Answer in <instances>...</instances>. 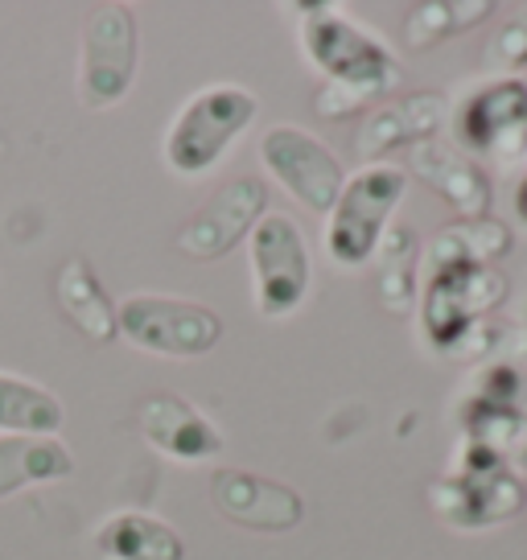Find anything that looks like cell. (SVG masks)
Masks as SVG:
<instances>
[{"instance_id": "cb8c5ba5", "label": "cell", "mask_w": 527, "mask_h": 560, "mask_svg": "<svg viewBox=\"0 0 527 560\" xmlns=\"http://www.w3.org/2000/svg\"><path fill=\"white\" fill-rule=\"evenodd\" d=\"M524 396H527L524 368L499 359V363H487V368H478L475 375H470V387H466L461 404H478V408H515V412H524Z\"/></svg>"}, {"instance_id": "7a4b0ae2", "label": "cell", "mask_w": 527, "mask_h": 560, "mask_svg": "<svg viewBox=\"0 0 527 560\" xmlns=\"http://www.w3.org/2000/svg\"><path fill=\"white\" fill-rule=\"evenodd\" d=\"M429 508L445 527L487 532L527 508V487L494 450L461 441L454 470L429 487Z\"/></svg>"}, {"instance_id": "7402d4cb", "label": "cell", "mask_w": 527, "mask_h": 560, "mask_svg": "<svg viewBox=\"0 0 527 560\" xmlns=\"http://www.w3.org/2000/svg\"><path fill=\"white\" fill-rule=\"evenodd\" d=\"M417 264H421V240L412 228H391L379 244V277L375 293L387 314L405 317L417 301Z\"/></svg>"}, {"instance_id": "44dd1931", "label": "cell", "mask_w": 527, "mask_h": 560, "mask_svg": "<svg viewBox=\"0 0 527 560\" xmlns=\"http://www.w3.org/2000/svg\"><path fill=\"white\" fill-rule=\"evenodd\" d=\"M62 420L67 412L46 387L17 375H0V429H9L13 438H54Z\"/></svg>"}, {"instance_id": "8992f818", "label": "cell", "mask_w": 527, "mask_h": 560, "mask_svg": "<svg viewBox=\"0 0 527 560\" xmlns=\"http://www.w3.org/2000/svg\"><path fill=\"white\" fill-rule=\"evenodd\" d=\"M116 322L141 350L174 354V359L207 354L223 338V317L214 314L211 305L181 298H153V293H141V298H128L124 305H116Z\"/></svg>"}, {"instance_id": "5bb4252c", "label": "cell", "mask_w": 527, "mask_h": 560, "mask_svg": "<svg viewBox=\"0 0 527 560\" xmlns=\"http://www.w3.org/2000/svg\"><path fill=\"white\" fill-rule=\"evenodd\" d=\"M445 116H449V100L441 91H412L396 104L375 107L367 120L359 124L354 153L375 165L391 149H412L421 140H433L441 132Z\"/></svg>"}, {"instance_id": "d6986e66", "label": "cell", "mask_w": 527, "mask_h": 560, "mask_svg": "<svg viewBox=\"0 0 527 560\" xmlns=\"http://www.w3.org/2000/svg\"><path fill=\"white\" fill-rule=\"evenodd\" d=\"M511 247H515V235L503 219H457L449 228H441L429 244V268L437 264H482V268H494V260H503Z\"/></svg>"}, {"instance_id": "ac0fdd59", "label": "cell", "mask_w": 527, "mask_h": 560, "mask_svg": "<svg viewBox=\"0 0 527 560\" xmlns=\"http://www.w3.org/2000/svg\"><path fill=\"white\" fill-rule=\"evenodd\" d=\"M74 474V457L54 438H0V499L21 487H46Z\"/></svg>"}, {"instance_id": "ba28073f", "label": "cell", "mask_w": 527, "mask_h": 560, "mask_svg": "<svg viewBox=\"0 0 527 560\" xmlns=\"http://www.w3.org/2000/svg\"><path fill=\"white\" fill-rule=\"evenodd\" d=\"M137 74V21L120 4H99L83 30L79 95L91 112L120 104Z\"/></svg>"}, {"instance_id": "3957f363", "label": "cell", "mask_w": 527, "mask_h": 560, "mask_svg": "<svg viewBox=\"0 0 527 560\" xmlns=\"http://www.w3.org/2000/svg\"><path fill=\"white\" fill-rule=\"evenodd\" d=\"M507 301V277L482 264H437L429 268L421 293L424 342L454 359L457 347Z\"/></svg>"}, {"instance_id": "9a60e30c", "label": "cell", "mask_w": 527, "mask_h": 560, "mask_svg": "<svg viewBox=\"0 0 527 560\" xmlns=\"http://www.w3.org/2000/svg\"><path fill=\"white\" fill-rule=\"evenodd\" d=\"M137 429L157 454L174 462H207L223 450V438L211 420L181 396H149L137 408Z\"/></svg>"}, {"instance_id": "e0dca14e", "label": "cell", "mask_w": 527, "mask_h": 560, "mask_svg": "<svg viewBox=\"0 0 527 560\" xmlns=\"http://www.w3.org/2000/svg\"><path fill=\"white\" fill-rule=\"evenodd\" d=\"M95 544L112 560H186L181 536L144 511H116L95 532Z\"/></svg>"}, {"instance_id": "7c38bea8", "label": "cell", "mask_w": 527, "mask_h": 560, "mask_svg": "<svg viewBox=\"0 0 527 560\" xmlns=\"http://www.w3.org/2000/svg\"><path fill=\"white\" fill-rule=\"evenodd\" d=\"M211 503L223 520L251 527V532H289L305 515L297 490L277 482V478H260V474L247 470H214Z\"/></svg>"}, {"instance_id": "30bf717a", "label": "cell", "mask_w": 527, "mask_h": 560, "mask_svg": "<svg viewBox=\"0 0 527 560\" xmlns=\"http://www.w3.org/2000/svg\"><path fill=\"white\" fill-rule=\"evenodd\" d=\"M457 140L482 158H527V79H491L457 112Z\"/></svg>"}, {"instance_id": "9c48e42d", "label": "cell", "mask_w": 527, "mask_h": 560, "mask_svg": "<svg viewBox=\"0 0 527 560\" xmlns=\"http://www.w3.org/2000/svg\"><path fill=\"white\" fill-rule=\"evenodd\" d=\"M260 158L301 207H309L314 214H330L335 210L338 194L347 186L342 161L317 137H309L305 128H293V124L268 128V137L260 140Z\"/></svg>"}, {"instance_id": "5b68a950", "label": "cell", "mask_w": 527, "mask_h": 560, "mask_svg": "<svg viewBox=\"0 0 527 560\" xmlns=\"http://www.w3.org/2000/svg\"><path fill=\"white\" fill-rule=\"evenodd\" d=\"M260 100L244 88H207L198 91L190 104L177 112L174 128L165 137V161L169 170L181 177H198L214 170L231 140H239L247 132V124L256 120Z\"/></svg>"}, {"instance_id": "484cf974", "label": "cell", "mask_w": 527, "mask_h": 560, "mask_svg": "<svg viewBox=\"0 0 527 560\" xmlns=\"http://www.w3.org/2000/svg\"><path fill=\"white\" fill-rule=\"evenodd\" d=\"M515 219H519V228H527V165L519 174V186H515Z\"/></svg>"}, {"instance_id": "277c9868", "label": "cell", "mask_w": 527, "mask_h": 560, "mask_svg": "<svg viewBox=\"0 0 527 560\" xmlns=\"http://www.w3.org/2000/svg\"><path fill=\"white\" fill-rule=\"evenodd\" d=\"M408 174L400 165H363L338 194L335 210H330V228H326V252L330 260L342 268H363V264L379 252L387 235V219L391 210L405 202Z\"/></svg>"}, {"instance_id": "52a82bcc", "label": "cell", "mask_w": 527, "mask_h": 560, "mask_svg": "<svg viewBox=\"0 0 527 560\" xmlns=\"http://www.w3.org/2000/svg\"><path fill=\"white\" fill-rule=\"evenodd\" d=\"M251 284L264 317H289L309 293V247L289 214H264L251 231Z\"/></svg>"}, {"instance_id": "ffe728a7", "label": "cell", "mask_w": 527, "mask_h": 560, "mask_svg": "<svg viewBox=\"0 0 527 560\" xmlns=\"http://www.w3.org/2000/svg\"><path fill=\"white\" fill-rule=\"evenodd\" d=\"M491 13H494L491 0H421V4L408 9L400 42H405V50H412V54L433 50L441 42H449V37L482 25Z\"/></svg>"}, {"instance_id": "4fadbf2b", "label": "cell", "mask_w": 527, "mask_h": 560, "mask_svg": "<svg viewBox=\"0 0 527 560\" xmlns=\"http://www.w3.org/2000/svg\"><path fill=\"white\" fill-rule=\"evenodd\" d=\"M417 182L445 198L457 210V219H487L491 214V177L470 153L441 140H421L408 149V170Z\"/></svg>"}, {"instance_id": "8fae6325", "label": "cell", "mask_w": 527, "mask_h": 560, "mask_svg": "<svg viewBox=\"0 0 527 560\" xmlns=\"http://www.w3.org/2000/svg\"><path fill=\"white\" fill-rule=\"evenodd\" d=\"M264 207H268V190H264L260 177H235L227 186H219L211 202L198 214H190V223L177 231V252L190 260L227 256L247 231H256Z\"/></svg>"}, {"instance_id": "603a6c76", "label": "cell", "mask_w": 527, "mask_h": 560, "mask_svg": "<svg viewBox=\"0 0 527 560\" xmlns=\"http://www.w3.org/2000/svg\"><path fill=\"white\" fill-rule=\"evenodd\" d=\"M457 420H461V441H478L503 457L511 470H527V412L457 404Z\"/></svg>"}, {"instance_id": "d4e9b609", "label": "cell", "mask_w": 527, "mask_h": 560, "mask_svg": "<svg viewBox=\"0 0 527 560\" xmlns=\"http://www.w3.org/2000/svg\"><path fill=\"white\" fill-rule=\"evenodd\" d=\"M527 67V4L515 9L511 21H503L487 42V70H494L499 79H519V70Z\"/></svg>"}, {"instance_id": "2e32d148", "label": "cell", "mask_w": 527, "mask_h": 560, "mask_svg": "<svg viewBox=\"0 0 527 560\" xmlns=\"http://www.w3.org/2000/svg\"><path fill=\"white\" fill-rule=\"evenodd\" d=\"M54 298H58V310L67 314L74 330L91 338V342H112L120 334V322H116V305L107 298L104 280L95 277L83 256H74L58 268L54 277Z\"/></svg>"}, {"instance_id": "6da1fadb", "label": "cell", "mask_w": 527, "mask_h": 560, "mask_svg": "<svg viewBox=\"0 0 527 560\" xmlns=\"http://www.w3.org/2000/svg\"><path fill=\"white\" fill-rule=\"evenodd\" d=\"M297 18L301 46L309 54V62L330 79V88L314 95L317 116L342 120V116H354L367 104H375L391 88H400L405 74L396 67V58L363 25H354L330 4H297Z\"/></svg>"}]
</instances>
